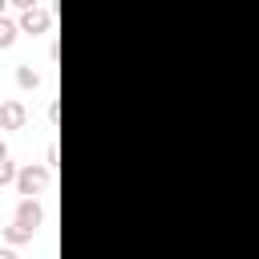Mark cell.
Masks as SVG:
<instances>
[{"label":"cell","instance_id":"1","mask_svg":"<svg viewBox=\"0 0 259 259\" xmlns=\"http://www.w3.org/2000/svg\"><path fill=\"white\" fill-rule=\"evenodd\" d=\"M49 166H24V170H16V190L20 194H28V198H36L45 186H49Z\"/></svg>","mask_w":259,"mask_h":259},{"label":"cell","instance_id":"2","mask_svg":"<svg viewBox=\"0 0 259 259\" xmlns=\"http://www.w3.org/2000/svg\"><path fill=\"white\" fill-rule=\"evenodd\" d=\"M40 223H45V210H40V202L24 194V198L16 202V227H20V231H28V239H32V235L40 231Z\"/></svg>","mask_w":259,"mask_h":259},{"label":"cell","instance_id":"3","mask_svg":"<svg viewBox=\"0 0 259 259\" xmlns=\"http://www.w3.org/2000/svg\"><path fill=\"white\" fill-rule=\"evenodd\" d=\"M49 28H53V8H40V4L24 8V16H20V32H28V36H45Z\"/></svg>","mask_w":259,"mask_h":259},{"label":"cell","instance_id":"4","mask_svg":"<svg viewBox=\"0 0 259 259\" xmlns=\"http://www.w3.org/2000/svg\"><path fill=\"white\" fill-rule=\"evenodd\" d=\"M28 121V109H24V101H0V130H20Z\"/></svg>","mask_w":259,"mask_h":259},{"label":"cell","instance_id":"5","mask_svg":"<svg viewBox=\"0 0 259 259\" xmlns=\"http://www.w3.org/2000/svg\"><path fill=\"white\" fill-rule=\"evenodd\" d=\"M16 85H20V89H36V85H40V77H36V69H28V65H20V69H16Z\"/></svg>","mask_w":259,"mask_h":259},{"label":"cell","instance_id":"6","mask_svg":"<svg viewBox=\"0 0 259 259\" xmlns=\"http://www.w3.org/2000/svg\"><path fill=\"white\" fill-rule=\"evenodd\" d=\"M12 40H16V24L8 16H0V49H12Z\"/></svg>","mask_w":259,"mask_h":259},{"label":"cell","instance_id":"7","mask_svg":"<svg viewBox=\"0 0 259 259\" xmlns=\"http://www.w3.org/2000/svg\"><path fill=\"white\" fill-rule=\"evenodd\" d=\"M4 182H16V166L8 162V154H0V186Z\"/></svg>","mask_w":259,"mask_h":259},{"label":"cell","instance_id":"8","mask_svg":"<svg viewBox=\"0 0 259 259\" xmlns=\"http://www.w3.org/2000/svg\"><path fill=\"white\" fill-rule=\"evenodd\" d=\"M4 239H8V243H24V239H28V231H20V227L12 223V227L4 231Z\"/></svg>","mask_w":259,"mask_h":259},{"label":"cell","instance_id":"9","mask_svg":"<svg viewBox=\"0 0 259 259\" xmlns=\"http://www.w3.org/2000/svg\"><path fill=\"white\" fill-rule=\"evenodd\" d=\"M45 166H49V170H57V146H49V154H45Z\"/></svg>","mask_w":259,"mask_h":259},{"label":"cell","instance_id":"10","mask_svg":"<svg viewBox=\"0 0 259 259\" xmlns=\"http://www.w3.org/2000/svg\"><path fill=\"white\" fill-rule=\"evenodd\" d=\"M8 4H16V8H32V4H40V0H8Z\"/></svg>","mask_w":259,"mask_h":259},{"label":"cell","instance_id":"11","mask_svg":"<svg viewBox=\"0 0 259 259\" xmlns=\"http://www.w3.org/2000/svg\"><path fill=\"white\" fill-rule=\"evenodd\" d=\"M0 154H8V146H4V142H0Z\"/></svg>","mask_w":259,"mask_h":259},{"label":"cell","instance_id":"12","mask_svg":"<svg viewBox=\"0 0 259 259\" xmlns=\"http://www.w3.org/2000/svg\"><path fill=\"white\" fill-rule=\"evenodd\" d=\"M4 4H8V0H0V12H4Z\"/></svg>","mask_w":259,"mask_h":259}]
</instances>
